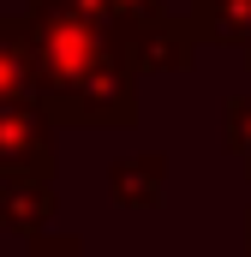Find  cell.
Masks as SVG:
<instances>
[{
    "mask_svg": "<svg viewBox=\"0 0 251 257\" xmlns=\"http://www.w3.org/2000/svg\"><path fill=\"white\" fill-rule=\"evenodd\" d=\"M30 78L36 108L54 126H132L138 72L126 66L120 36L78 0H30Z\"/></svg>",
    "mask_w": 251,
    "mask_h": 257,
    "instance_id": "1",
    "label": "cell"
},
{
    "mask_svg": "<svg viewBox=\"0 0 251 257\" xmlns=\"http://www.w3.org/2000/svg\"><path fill=\"white\" fill-rule=\"evenodd\" d=\"M0 174L54 180V120L36 102H0Z\"/></svg>",
    "mask_w": 251,
    "mask_h": 257,
    "instance_id": "2",
    "label": "cell"
},
{
    "mask_svg": "<svg viewBox=\"0 0 251 257\" xmlns=\"http://www.w3.org/2000/svg\"><path fill=\"white\" fill-rule=\"evenodd\" d=\"M114 36H120V54L132 72H180V66H191V48H197V30L168 18V12H156L144 24H126Z\"/></svg>",
    "mask_w": 251,
    "mask_h": 257,
    "instance_id": "3",
    "label": "cell"
},
{
    "mask_svg": "<svg viewBox=\"0 0 251 257\" xmlns=\"http://www.w3.org/2000/svg\"><path fill=\"white\" fill-rule=\"evenodd\" d=\"M54 209H60L54 180H42V174H0V233L36 239V233H48Z\"/></svg>",
    "mask_w": 251,
    "mask_h": 257,
    "instance_id": "4",
    "label": "cell"
},
{
    "mask_svg": "<svg viewBox=\"0 0 251 257\" xmlns=\"http://www.w3.org/2000/svg\"><path fill=\"white\" fill-rule=\"evenodd\" d=\"M108 197L120 209H156L168 197V162L162 156H120L108 168Z\"/></svg>",
    "mask_w": 251,
    "mask_h": 257,
    "instance_id": "5",
    "label": "cell"
},
{
    "mask_svg": "<svg viewBox=\"0 0 251 257\" xmlns=\"http://www.w3.org/2000/svg\"><path fill=\"white\" fill-rule=\"evenodd\" d=\"M191 30L251 54V0H191Z\"/></svg>",
    "mask_w": 251,
    "mask_h": 257,
    "instance_id": "6",
    "label": "cell"
},
{
    "mask_svg": "<svg viewBox=\"0 0 251 257\" xmlns=\"http://www.w3.org/2000/svg\"><path fill=\"white\" fill-rule=\"evenodd\" d=\"M0 102H36L30 78V30L18 18H0Z\"/></svg>",
    "mask_w": 251,
    "mask_h": 257,
    "instance_id": "7",
    "label": "cell"
},
{
    "mask_svg": "<svg viewBox=\"0 0 251 257\" xmlns=\"http://www.w3.org/2000/svg\"><path fill=\"white\" fill-rule=\"evenodd\" d=\"M227 150L251 168V96H233L227 102Z\"/></svg>",
    "mask_w": 251,
    "mask_h": 257,
    "instance_id": "8",
    "label": "cell"
},
{
    "mask_svg": "<svg viewBox=\"0 0 251 257\" xmlns=\"http://www.w3.org/2000/svg\"><path fill=\"white\" fill-rule=\"evenodd\" d=\"M18 257H90V251H84L78 233H36L30 251H18Z\"/></svg>",
    "mask_w": 251,
    "mask_h": 257,
    "instance_id": "9",
    "label": "cell"
},
{
    "mask_svg": "<svg viewBox=\"0 0 251 257\" xmlns=\"http://www.w3.org/2000/svg\"><path fill=\"white\" fill-rule=\"evenodd\" d=\"M239 257H251V215H245V251H239Z\"/></svg>",
    "mask_w": 251,
    "mask_h": 257,
    "instance_id": "10",
    "label": "cell"
}]
</instances>
